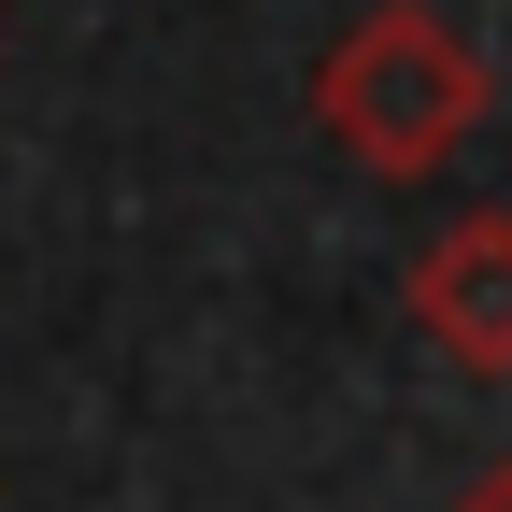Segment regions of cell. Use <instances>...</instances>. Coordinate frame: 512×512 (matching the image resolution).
I'll return each instance as SVG.
<instances>
[{
	"instance_id": "obj_1",
	"label": "cell",
	"mask_w": 512,
	"mask_h": 512,
	"mask_svg": "<svg viewBox=\"0 0 512 512\" xmlns=\"http://www.w3.org/2000/svg\"><path fill=\"white\" fill-rule=\"evenodd\" d=\"M313 114H328V143L370 185H427L498 114V72H484V43L441 15V0H370L328 43V72H313Z\"/></svg>"
},
{
	"instance_id": "obj_2",
	"label": "cell",
	"mask_w": 512,
	"mask_h": 512,
	"mask_svg": "<svg viewBox=\"0 0 512 512\" xmlns=\"http://www.w3.org/2000/svg\"><path fill=\"white\" fill-rule=\"evenodd\" d=\"M413 328L441 342V370L512 384V214H456L413 256Z\"/></svg>"
},
{
	"instance_id": "obj_3",
	"label": "cell",
	"mask_w": 512,
	"mask_h": 512,
	"mask_svg": "<svg viewBox=\"0 0 512 512\" xmlns=\"http://www.w3.org/2000/svg\"><path fill=\"white\" fill-rule=\"evenodd\" d=\"M456 512H512V456H498V470H484V484H470Z\"/></svg>"
}]
</instances>
